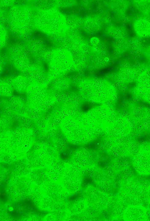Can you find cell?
Here are the masks:
<instances>
[{"mask_svg": "<svg viewBox=\"0 0 150 221\" xmlns=\"http://www.w3.org/2000/svg\"><path fill=\"white\" fill-rule=\"evenodd\" d=\"M10 210L11 214L15 217H20L28 213L33 208L31 203L28 201L21 202L15 204Z\"/></svg>", "mask_w": 150, "mask_h": 221, "instance_id": "cell-1", "label": "cell"}]
</instances>
